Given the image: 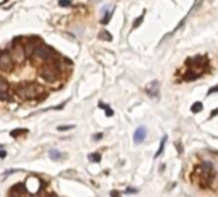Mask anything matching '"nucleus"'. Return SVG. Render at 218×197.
<instances>
[{"label": "nucleus", "instance_id": "nucleus-20", "mask_svg": "<svg viewBox=\"0 0 218 197\" xmlns=\"http://www.w3.org/2000/svg\"><path fill=\"white\" fill-rule=\"evenodd\" d=\"M60 7H69L71 5V0H59Z\"/></svg>", "mask_w": 218, "mask_h": 197}, {"label": "nucleus", "instance_id": "nucleus-24", "mask_svg": "<svg viewBox=\"0 0 218 197\" xmlns=\"http://www.w3.org/2000/svg\"><path fill=\"white\" fill-rule=\"evenodd\" d=\"M176 147H177V149H178V153H182L184 148H182V146H180V143H176Z\"/></svg>", "mask_w": 218, "mask_h": 197}, {"label": "nucleus", "instance_id": "nucleus-1", "mask_svg": "<svg viewBox=\"0 0 218 197\" xmlns=\"http://www.w3.org/2000/svg\"><path fill=\"white\" fill-rule=\"evenodd\" d=\"M185 63L189 67V70L184 75V80L186 81L196 80L198 77H200L204 73V70L209 68V59L207 56H196L194 58H187Z\"/></svg>", "mask_w": 218, "mask_h": 197}, {"label": "nucleus", "instance_id": "nucleus-23", "mask_svg": "<svg viewBox=\"0 0 218 197\" xmlns=\"http://www.w3.org/2000/svg\"><path fill=\"white\" fill-rule=\"evenodd\" d=\"M110 197H121V195H119V192H117V191H112Z\"/></svg>", "mask_w": 218, "mask_h": 197}, {"label": "nucleus", "instance_id": "nucleus-27", "mask_svg": "<svg viewBox=\"0 0 218 197\" xmlns=\"http://www.w3.org/2000/svg\"><path fill=\"white\" fill-rule=\"evenodd\" d=\"M103 137V134H98V135H95V139H99V138H102Z\"/></svg>", "mask_w": 218, "mask_h": 197}, {"label": "nucleus", "instance_id": "nucleus-13", "mask_svg": "<svg viewBox=\"0 0 218 197\" xmlns=\"http://www.w3.org/2000/svg\"><path fill=\"white\" fill-rule=\"evenodd\" d=\"M0 99L7 100V102H12V100H13V97H12L8 92H5V93H0Z\"/></svg>", "mask_w": 218, "mask_h": 197}, {"label": "nucleus", "instance_id": "nucleus-16", "mask_svg": "<svg viewBox=\"0 0 218 197\" xmlns=\"http://www.w3.org/2000/svg\"><path fill=\"white\" fill-rule=\"evenodd\" d=\"M10 197H21V192H18L17 188L13 187L10 189Z\"/></svg>", "mask_w": 218, "mask_h": 197}, {"label": "nucleus", "instance_id": "nucleus-6", "mask_svg": "<svg viewBox=\"0 0 218 197\" xmlns=\"http://www.w3.org/2000/svg\"><path fill=\"white\" fill-rule=\"evenodd\" d=\"M40 44H41V40H40V37H37V36L27 39V41L25 42V45H23V53H25V57H32L35 49H36Z\"/></svg>", "mask_w": 218, "mask_h": 197}, {"label": "nucleus", "instance_id": "nucleus-26", "mask_svg": "<svg viewBox=\"0 0 218 197\" xmlns=\"http://www.w3.org/2000/svg\"><path fill=\"white\" fill-rule=\"evenodd\" d=\"M7 156V153H5V151H0V157H5Z\"/></svg>", "mask_w": 218, "mask_h": 197}, {"label": "nucleus", "instance_id": "nucleus-28", "mask_svg": "<svg viewBox=\"0 0 218 197\" xmlns=\"http://www.w3.org/2000/svg\"><path fill=\"white\" fill-rule=\"evenodd\" d=\"M5 1H7V0H0V4H4Z\"/></svg>", "mask_w": 218, "mask_h": 197}, {"label": "nucleus", "instance_id": "nucleus-21", "mask_svg": "<svg viewBox=\"0 0 218 197\" xmlns=\"http://www.w3.org/2000/svg\"><path fill=\"white\" fill-rule=\"evenodd\" d=\"M69 129H73V125H60L58 126V130H69Z\"/></svg>", "mask_w": 218, "mask_h": 197}, {"label": "nucleus", "instance_id": "nucleus-17", "mask_svg": "<svg viewBox=\"0 0 218 197\" xmlns=\"http://www.w3.org/2000/svg\"><path fill=\"white\" fill-rule=\"evenodd\" d=\"M100 37H105V40H108V41L112 40V35L109 34L108 31H103V32L100 34Z\"/></svg>", "mask_w": 218, "mask_h": 197}, {"label": "nucleus", "instance_id": "nucleus-12", "mask_svg": "<svg viewBox=\"0 0 218 197\" xmlns=\"http://www.w3.org/2000/svg\"><path fill=\"white\" fill-rule=\"evenodd\" d=\"M49 156H50L52 160H59V158L62 157V153L59 152V151H57V149H52V151H50V153H49Z\"/></svg>", "mask_w": 218, "mask_h": 197}, {"label": "nucleus", "instance_id": "nucleus-22", "mask_svg": "<svg viewBox=\"0 0 218 197\" xmlns=\"http://www.w3.org/2000/svg\"><path fill=\"white\" fill-rule=\"evenodd\" d=\"M109 17H110V13L105 14V19H102V23H108L109 22Z\"/></svg>", "mask_w": 218, "mask_h": 197}, {"label": "nucleus", "instance_id": "nucleus-18", "mask_svg": "<svg viewBox=\"0 0 218 197\" xmlns=\"http://www.w3.org/2000/svg\"><path fill=\"white\" fill-rule=\"evenodd\" d=\"M23 131H26L25 129H15L13 131H10V135L12 137H17V135H19L21 133H23Z\"/></svg>", "mask_w": 218, "mask_h": 197}, {"label": "nucleus", "instance_id": "nucleus-10", "mask_svg": "<svg viewBox=\"0 0 218 197\" xmlns=\"http://www.w3.org/2000/svg\"><path fill=\"white\" fill-rule=\"evenodd\" d=\"M201 110H203V103L201 102H195L191 106V112H194V114H198V112H200Z\"/></svg>", "mask_w": 218, "mask_h": 197}, {"label": "nucleus", "instance_id": "nucleus-19", "mask_svg": "<svg viewBox=\"0 0 218 197\" xmlns=\"http://www.w3.org/2000/svg\"><path fill=\"white\" fill-rule=\"evenodd\" d=\"M142 18H144V15H140V17L136 19V21L134 22V29H136V27H139L140 25H141V22H142Z\"/></svg>", "mask_w": 218, "mask_h": 197}, {"label": "nucleus", "instance_id": "nucleus-15", "mask_svg": "<svg viewBox=\"0 0 218 197\" xmlns=\"http://www.w3.org/2000/svg\"><path fill=\"white\" fill-rule=\"evenodd\" d=\"M99 107H102V108H105V114H107V116H112L113 115V111L109 108L108 106H105V104H103V103H99Z\"/></svg>", "mask_w": 218, "mask_h": 197}, {"label": "nucleus", "instance_id": "nucleus-25", "mask_svg": "<svg viewBox=\"0 0 218 197\" xmlns=\"http://www.w3.org/2000/svg\"><path fill=\"white\" fill-rule=\"evenodd\" d=\"M216 115H218V108H217V110H214L213 112H211V117H214Z\"/></svg>", "mask_w": 218, "mask_h": 197}, {"label": "nucleus", "instance_id": "nucleus-2", "mask_svg": "<svg viewBox=\"0 0 218 197\" xmlns=\"http://www.w3.org/2000/svg\"><path fill=\"white\" fill-rule=\"evenodd\" d=\"M17 93L21 98L32 99V98H41L44 93V86H41L37 83H26L21 84L17 88Z\"/></svg>", "mask_w": 218, "mask_h": 197}, {"label": "nucleus", "instance_id": "nucleus-7", "mask_svg": "<svg viewBox=\"0 0 218 197\" xmlns=\"http://www.w3.org/2000/svg\"><path fill=\"white\" fill-rule=\"evenodd\" d=\"M145 92H146L150 97H157L158 93H159V83H158V81H155V80L151 81L150 84L146 85Z\"/></svg>", "mask_w": 218, "mask_h": 197}, {"label": "nucleus", "instance_id": "nucleus-4", "mask_svg": "<svg viewBox=\"0 0 218 197\" xmlns=\"http://www.w3.org/2000/svg\"><path fill=\"white\" fill-rule=\"evenodd\" d=\"M40 76L45 81H48V83H54V81H57L58 79H59L60 72H59V70H58L55 66L44 64L40 68Z\"/></svg>", "mask_w": 218, "mask_h": 197}, {"label": "nucleus", "instance_id": "nucleus-14", "mask_svg": "<svg viewBox=\"0 0 218 197\" xmlns=\"http://www.w3.org/2000/svg\"><path fill=\"white\" fill-rule=\"evenodd\" d=\"M89 158H90L91 161H94V162H100V158H102V156H100L99 153H94V155H90Z\"/></svg>", "mask_w": 218, "mask_h": 197}, {"label": "nucleus", "instance_id": "nucleus-5", "mask_svg": "<svg viewBox=\"0 0 218 197\" xmlns=\"http://www.w3.org/2000/svg\"><path fill=\"white\" fill-rule=\"evenodd\" d=\"M14 68V62L10 57V53L8 50H4V52L0 53V70L5 72H10L13 71Z\"/></svg>", "mask_w": 218, "mask_h": 197}, {"label": "nucleus", "instance_id": "nucleus-8", "mask_svg": "<svg viewBox=\"0 0 218 197\" xmlns=\"http://www.w3.org/2000/svg\"><path fill=\"white\" fill-rule=\"evenodd\" d=\"M145 137H146L145 126H140V127L136 129L135 134H134V141H135V143H141L144 139H145Z\"/></svg>", "mask_w": 218, "mask_h": 197}, {"label": "nucleus", "instance_id": "nucleus-9", "mask_svg": "<svg viewBox=\"0 0 218 197\" xmlns=\"http://www.w3.org/2000/svg\"><path fill=\"white\" fill-rule=\"evenodd\" d=\"M8 89H9V83L4 77H0V93H5Z\"/></svg>", "mask_w": 218, "mask_h": 197}, {"label": "nucleus", "instance_id": "nucleus-3", "mask_svg": "<svg viewBox=\"0 0 218 197\" xmlns=\"http://www.w3.org/2000/svg\"><path fill=\"white\" fill-rule=\"evenodd\" d=\"M53 54H55V50H54L52 46L45 45L44 42L40 44L35 49V52L32 54V57L36 61H44V62H49L53 59Z\"/></svg>", "mask_w": 218, "mask_h": 197}, {"label": "nucleus", "instance_id": "nucleus-11", "mask_svg": "<svg viewBox=\"0 0 218 197\" xmlns=\"http://www.w3.org/2000/svg\"><path fill=\"white\" fill-rule=\"evenodd\" d=\"M166 142H167V135H164V137H163L162 142H161V146H159V149H158V152L155 153L154 157H158V156H161V155H162L163 149H164V146H166Z\"/></svg>", "mask_w": 218, "mask_h": 197}]
</instances>
